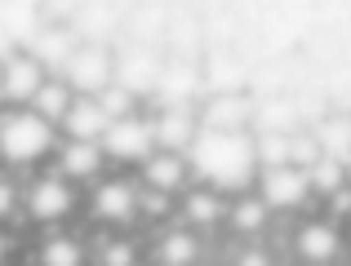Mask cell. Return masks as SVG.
I'll list each match as a JSON object with an SVG mask.
<instances>
[{
	"mask_svg": "<svg viewBox=\"0 0 351 266\" xmlns=\"http://www.w3.org/2000/svg\"><path fill=\"white\" fill-rule=\"evenodd\" d=\"M40 266H85V249L71 235H53L40 249Z\"/></svg>",
	"mask_w": 351,
	"mask_h": 266,
	"instance_id": "obj_17",
	"label": "cell"
},
{
	"mask_svg": "<svg viewBox=\"0 0 351 266\" xmlns=\"http://www.w3.org/2000/svg\"><path fill=\"white\" fill-rule=\"evenodd\" d=\"M182 213H187L191 222H218V217H223L218 191H214V187H209V191H191V196H187V204H182Z\"/></svg>",
	"mask_w": 351,
	"mask_h": 266,
	"instance_id": "obj_20",
	"label": "cell"
},
{
	"mask_svg": "<svg viewBox=\"0 0 351 266\" xmlns=\"http://www.w3.org/2000/svg\"><path fill=\"white\" fill-rule=\"evenodd\" d=\"M0 258H5V235H0Z\"/></svg>",
	"mask_w": 351,
	"mask_h": 266,
	"instance_id": "obj_26",
	"label": "cell"
},
{
	"mask_svg": "<svg viewBox=\"0 0 351 266\" xmlns=\"http://www.w3.org/2000/svg\"><path fill=\"white\" fill-rule=\"evenodd\" d=\"M58 146V133H53L49 120L32 111V107H14V111L0 116V160L23 169V164H36Z\"/></svg>",
	"mask_w": 351,
	"mask_h": 266,
	"instance_id": "obj_2",
	"label": "cell"
},
{
	"mask_svg": "<svg viewBox=\"0 0 351 266\" xmlns=\"http://www.w3.org/2000/svg\"><path fill=\"white\" fill-rule=\"evenodd\" d=\"M103 262H107V266H129V262H134V253H129V244H112Z\"/></svg>",
	"mask_w": 351,
	"mask_h": 266,
	"instance_id": "obj_24",
	"label": "cell"
},
{
	"mask_svg": "<svg viewBox=\"0 0 351 266\" xmlns=\"http://www.w3.org/2000/svg\"><path fill=\"white\" fill-rule=\"evenodd\" d=\"M267 213H271V209H267L263 200H240V204L232 209V222L240 226V231H263Z\"/></svg>",
	"mask_w": 351,
	"mask_h": 266,
	"instance_id": "obj_22",
	"label": "cell"
},
{
	"mask_svg": "<svg viewBox=\"0 0 351 266\" xmlns=\"http://www.w3.org/2000/svg\"><path fill=\"white\" fill-rule=\"evenodd\" d=\"M245 116L249 111L236 103V98H218V103L205 111V124L209 129H245Z\"/></svg>",
	"mask_w": 351,
	"mask_h": 266,
	"instance_id": "obj_19",
	"label": "cell"
},
{
	"mask_svg": "<svg viewBox=\"0 0 351 266\" xmlns=\"http://www.w3.org/2000/svg\"><path fill=\"white\" fill-rule=\"evenodd\" d=\"M0 103H5V89H0Z\"/></svg>",
	"mask_w": 351,
	"mask_h": 266,
	"instance_id": "obj_27",
	"label": "cell"
},
{
	"mask_svg": "<svg viewBox=\"0 0 351 266\" xmlns=\"http://www.w3.org/2000/svg\"><path fill=\"white\" fill-rule=\"evenodd\" d=\"M156 124V142L165 146V151H182V146H191V137H196V116L187 111V107H165L160 120Z\"/></svg>",
	"mask_w": 351,
	"mask_h": 266,
	"instance_id": "obj_9",
	"label": "cell"
},
{
	"mask_svg": "<svg viewBox=\"0 0 351 266\" xmlns=\"http://www.w3.org/2000/svg\"><path fill=\"white\" fill-rule=\"evenodd\" d=\"M343 178H347V169H343V160H334V155H320V160L307 169L311 191H325V196H334V191L343 187Z\"/></svg>",
	"mask_w": 351,
	"mask_h": 266,
	"instance_id": "obj_18",
	"label": "cell"
},
{
	"mask_svg": "<svg viewBox=\"0 0 351 266\" xmlns=\"http://www.w3.org/2000/svg\"><path fill=\"white\" fill-rule=\"evenodd\" d=\"M240 266H271V262H267V253H245Z\"/></svg>",
	"mask_w": 351,
	"mask_h": 266,
	"instance_id": "obj_25",
	"label": "cell"
},
{
	"mask_svg": "<svg viewBox=\"0 0 351 266\" xmlns=\"http://www.w3.org/2000/svg\"><path fill=\"white\" fill-rule=\"evenodd\" d=\"M147 169H143V178H147V187L152 191H178L182 182H187V160H182L178 151H160V155H147Z\"/></svg>",
	"mask_w": 351,
	"mask_h": 266,
	"instance_id": "obj_11",
	"label": "cell"
},
{
	"mask_svg": "<svg viewBox=\"0 0 351 266\" xmlns=\"http://www.w3.org/2000/svg\"><path fill=\"white\" fill-rule=\"evenodd\" d=\"M71 98H76V94L67 89V80H45V85H40V94H36L27 107H32V111L40 116V120H49L53 129H58V124H62V116H67V107H71Z\"/></svg>",
	"mask_w": 351,
	"mask_h": 266,
	"instance_id": "obj_14",
	"label": "cell"
},
{
	"mask_svg": "<svg viewBox=\"0 0 351 266\" xmlns=\"http://www.w3.org/2000/svg\"><path fill=\"white\" fill-rule=\"evenodd\" d=\"M258 187H263V204L267 209H298L302 200L311 196V182L302 169L293 164H276V169L258 173Z\"/></svg>",
	"mask_w": 351,
	"mask_h": 266,
	"instance_id": "obj_5",
	"label": "cell"
},
{
	"mask_svg": "<svg viewBox=\"0 0 351 266\" xmlns=\"http://www.w3.org/2000/svg\"><path fill=\"white\" fill-rule=\"evenodd\" d=\"M98 146H103V155H112V160H147L156 146V124L143 120V116H120L103 129L98 137Z\"/></svg>",
	"mask_w": 351,
	"mask_h": 266,
	"instance_id": "obj_3",
	"label": "cell"
},
{
	"mask_svg": "<svg viewBox=\"0 0 351 266\" xmlns=\"http://www.w3.org/2000/svg\"><path fill=\"white\" fill-rule=\"evenodd\" d=\"M187 169L214 191H245L258 178V151L245 129H209L200 124L187 146Z\"/></svg>",
	"mask_w": 351,
	"mask_h": 266,
	"instance_id": "obj_1",
	"label": "cell"
},
{
	"mask_svg": "<svg viewBox=\"0 0 351 266\" xmlns=\"http://www.w3.org/2000/svg\"><path fill=\"white\" fill-rule=\"evenodd\" d=\"M107 124L112 120H107V111L98 107V98H71V107H67L58 129L67 133V142H98Z\"/></svg>",
	"mask_w": 351,
	"mask_h": 266,
	"instance_id": "obj_8",
	"label": "cell"
},
{
	"mask_svg": "<svg viewBox=\"0 0 351 266\" xmlns=\"http://www.w3.org/2000/svg\"><path fill=\"white\" fill-rule=\"evenodd\" d=\"M196 253L200 244L191 231H169L160 240V266H196Z\"/></svg>",
	"mask_w": 351,
	"mask_h": 266,
	"instance_id": "obj_15",
	"label": "cell"
},
{
	"mask_svg": "<svg viewBox=\"0 0 351 266\" xmlns=\"http://www.w3.org/2000/svg\"><path fill=\"white\" fill-rule=\"evenodd\" d=\"M338 249H343V235H338L334 222H307L298 231V253L307 262H329L338 258Z\"/></svg>",
	"mask_w": 351,
	"mask_h": 266,
	"instance_id": "obj_12",
	"label": "cell"
},
{
	"mask_svg": "<svg viewBox=\"0 0 351 266\" xmlns=\"http://www.w3.org/2000/svg\"><path fill=\"white\" fill-rule=\"evenodd\" d=\"M316 142H320V151L325 155H334V160H351V120H325L320 124V133H316Z\"/></svg>",
	"mask_w": 351,
	"mask_h": 266,
	"instance_id": "obj_16",
	"label": "cell"
},
{
	"mask_svg": "<svg viewBox=\"0 0 351 266\" xmlns=\"http://www.w3.org/2000/svg\"><path fill=\"white\" fill-rule=\"evenodd\" d=\"M14 204H18V191L9 187L5 178H0V217H9V213H14Z\"/></svg>",
	"mask_w": 351,
	"mask_h": 266,
	"instance_id": "obj_23",
	"label": "cell"
},
{
	"mask_svg": "<svg viewBox=\"0 0 351 266\" xmlns=\"http://www.w3.org/2000/svg\"><path fill=\"white\" fill-rule=\"evenodd\" d=\"M98 107L107 111V120H120V116H134V94L125 85H107L98 94Z\"/></svg>",
	"mask_w": 351,
	"mask_h": 266,
	"instance_id": "obj_21",
	"label": "cell"
},
{
	"mask_svg": "<svg viewBox=\"0 0 351 266\" xmlns=\"http://www.w3.org/2000/svg\"><path fill=\"white\" fill-rule=\"evenodd\" d=\"M138 209V196L129 182H103V187L94 191V213L103 217V222H129Z\"/></svg>",
	"mask_w": 351,
	"mask_h": 266,
	"instance_id": "obj_10",
	"label": "cell"
},
{
	"mask_svg": "<svg viewBox=\"0 0 351 266\" xmlns=\"http://www.w3.org/2000/svg\"><path fill=\"white\" fill-rule=\"evenodd\" d=\"M98 164H103V146L98 142H62V151H58L62 178H94Z\"/></svg>",
	"mask_w": 351,
	"mask_h": 266,
	"instance_id": "obj_13",
	"label": "cell"
},
{
	"mask_svg": "<svg viewBox=\"0 0 351 266\" xmlns=\"http://www.w3.org/2000/svg\"><path fill=\"white\" fill-rule=\"evenodd\" d=\"M347 173H351V160H347Z\"/></svg>",
	"mask_w": 351,
	"mask_h": 266,
	"instance_id": "obj_28",
	"label": "cell"
},
{
	"mask_svg": "<svg viewBox=\"0 0 351 266\" xmlns=\"http://www.w3.org/2000/svg\"><path fill=\"white\" fill-rule=\"evenodd\" d=\"M62 71H67V89H71L76 98H98L107 85H112L116 62L107 58L103 49L85 44V49H71V58L62 62Z\"/></svg>",
	"mask_w": 351,
	"mask_h": 266,
	"instance_id": "obj_4",
	"label": "cell"
},
{
	"mask_svg": "<svg viewBox=\"0 0 351 266\" xmlns=\"http://www.w3.org/2000/svg\"><path fill=\"white\" fill-rule=\"evenodd\" d=\"M71 204H76V196H71L67 178H40L27 191V213L36 222H58V217L71 213Z\"/></svg>",
	"mask_w": 351,
	"mask_h": 266,
	"instance_id": "obj_7",
	"label": "cell"
},
{
	"mask_svg": "<svg viewBox=\"0 0 351 266\" xmlns=\"http://www.w3.org/2000/svg\"><path fill=\"white\" fill-rule=\"evenodd\" d=\"M45 85V67L32 58V53H9L5 67H0V89H5V103L27 107Z\"/></svg>",
	"mask_w": 351,
	"mask_h": 266,
	"instance_id": "obj_6",
	"label": "cell"
}]
</instances>
